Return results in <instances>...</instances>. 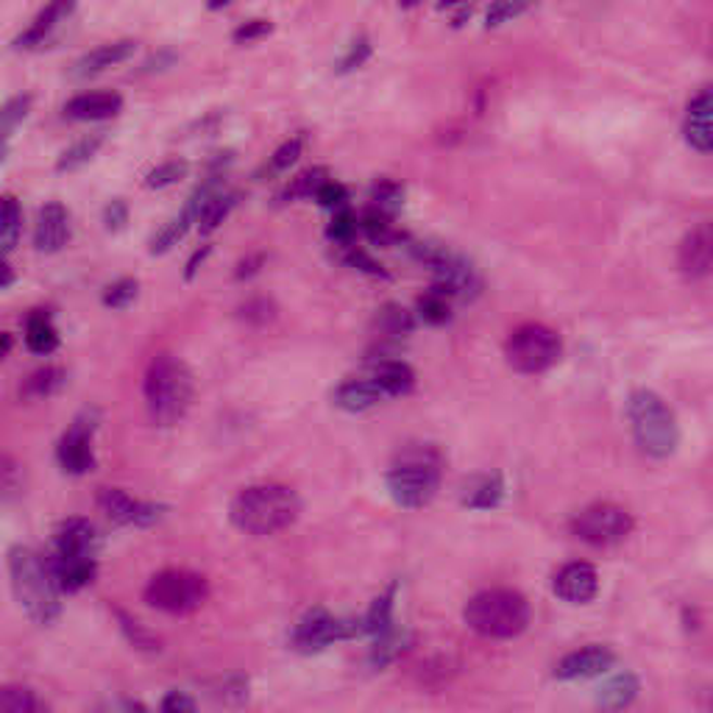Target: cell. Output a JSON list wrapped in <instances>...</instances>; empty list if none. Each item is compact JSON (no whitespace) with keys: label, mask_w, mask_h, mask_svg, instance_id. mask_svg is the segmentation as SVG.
<instances>
[{"label":"cell","mask_w":713,"mask_h":713,"mask_svg":"<svg viewBox=\"0 0 713 713\" xmlns=\"http://www.w3.org/2000/svg\"><path fill=\"white\" fill-rule=\"evenodd\" d=\"M213 697L220 700L224 705H240L249 700V677L243 675H229L213 686Z\"/></svg>","instance_id":"obj_47"},{"label":"cell","mask_w":713,"mask_h":713,"mask_svg":"<svg viewBox=\"0 0 713 713\" xmlns=\"http://www.w3.org/2000/svg\"><path fill=\"white\" fill-rule=\"evenodd\" d=\"M341 259H343V265H348V268H354V270H360V273H368V277H382V279L391 277V273L385 270V265L377 263V259H373L368 251L357 249L354 243L343 245Z\"/></svg>","instance_id":"obj_46"},{"label":"cell","mask_w":713,"mask_h":713,"mask_svg":"<svg viewBox=\"0 0 713 713\" xmlns=\"http://www.w3.org/2000/svg\"><path fill=\"white\" fill-rule=\"evenodd\" d=\"M67 385V371L62 366H46L39 368V371H34L31 377H26V382H23V387H20V393L26 398H48V396H56L62 387Z\"/></svg>","instance_id":"obj_33"},{"label":"cell","mask_w":713,"mask_h":713,"mask_svg":"<svg viewBox=\"0 0 713 713\" xmlns=\"http://www.w3.org/2000/svg\"><path fill=\"white\" fill-rule=\"evenodd\" d=\"M137 296H140V282L126 277L117 279V282H112L110 288L103 290V304L110 309H126L137 302Z\"/></svg>","instance_id":"obj_44"},{"label":"cell","mask_w":713,"mask_h":713,"mask_svg":"<svg viewBox=\"0 0 713 713\" xmlns=\"http://www.w3.org/2000/svg\"><path fill=\"white\" fill-rule=\"evenodd\" d=\"M368 199H371V209L387 215V218H396V213L405 204V187L396 179H377Z\"/></svg>","instance_id":"obj_37"},{"label":"cell","mask_w":713,"mask_h":713,"mask_svg":"<svg viewBox=\"0 0 713 713\" xmlns=\"http://www.w3.org/2000/svg\"><path fill=\"white\" fill-rule=\"evenodd\" d=\"M190 174V162L187 160H167L156 165L149 176H145V187L149 190H165V187L179 184Z\"/></svg>","instance_id":"obj_43"},{"label":"cell","mask_w":713,"mask_h":713,"mask_svg":"<svg viewBox=\"0 0 713 713\" xmlns=\"http://www.w3.org/2000/svg\"><path fill=\"white\" fill-rule=\"evenodd\" d=\"M524 12H530V7H524V3H494L488 14H485V28L505 26V23H510V20H515Z\"/></svg>","instance_id":"obj_53"},{"label":"cell","mask_w":713,"mask_h":713,"mask_svg":"<svg viewBox=\"0 0 713 713\" xmlns=\"http://www.w3.org/2000/svg\"><path fill=\"white\" fill-rule=\"evenodd\" d=\"M137 51L135 39H115V42H103V46L92 48V51L84 53L81 59H76V65H73V76L76 78H92L106 73L110 67L123 65V62H129Z\"/></svg>","instance_id":"obj_18"},{"label":"cell","mask_w":713,"mask_h":713,"mask_svg":"<svg viewBox=\"0 0 713 713\" xmlns=\"http://www.w3.org/2000/svg\"><path fill=\"white\" fill-rule=\"evenodd\" d=\"M96 430H98V412L84 410L81 416H76V421L67 426L65 435L59 437L56 463L65 474L84 476L96 469V446H92Z\"/></svg>","instance_id":"obj_11"},{"label":"cell","mask_w":713,"mask_h":713,"mask_svg":"<svg viewBox=\"0 0 713 713\" xmlns=\"http://www.w3.org/2000/svg\"><path fill=\"white\" fill-rule=\"evenodd\" d=\"M368 380L380 387L385 398H398L412 393L416 387V371L407 366L405 360H396V357H377L371 366Z\"/></svg>","instance_id":"obj_23"},{"label":"cell","mask_w":713,"mask_h":713,"mask_svg":"<svg viewBox=\"0 0 713 713\" xmlns=\"http://www.w3.org/2000/svg\"><path fill=\"white\" fill-rule=\"evenodd\" d=\"M238 204H240L238 190H220L215 199L206 201L204 209H201V215H199V220H195L201 229V234H213L215 229H218V226L234 213V206Z\"/></svg>","instance_id":"obj_34"},{"label":"cell","mask_w":713,"mask_h":713,"mask_svg":"<svg viewBox=\"0 0 713 713\" xmlns=\"http://www.w3.org/2000/svg\"><path fill=\"white\" fill-rule=\"evenodd\" d=\"M371 39L366 37V34H360L357 39H352V46L346 48V53H343V59L338 62V73L341 76H346V73H354L360 71L362 65H366L368 59H371Z\"/></svg>","instance_id":"obj_48"},{"label":"cell","mask_w":713,"mask_h":713,"mask_svg":"<svg viewBox=\"0 0 713 713\" xmlns=\"http://www.w3.org/2000/svg\"><path fill=\"white\" fill-rule=\"evenodd\" d=\"M441 474H444V457L435 446H407L405 451H398V457L387 469V494L398 508L421 510L437 496Z\"/></svg>","instance_id":"obj_3"},{"label":"cell","mask_w":713,"mask_h":713,"mask_svg":"<svg viewBox=\"0 0 713 713\" xmlns=\"http://www.w3.org/2000/svg\"><path fill=\"white\" fill-rule=\"evenodd\" d=\"M142 597L156 611L170 613V616H187V613L204 608V602L209 599V583L204 574L190 572V569H165L149 580Z\"/></svg>","instance_id":"obj_7"},{"label":"cell","mask_w":713,"mask_h":713,"mask_svg":"<svg viewBox=\"0 0 713 713\" xmlns=\"http://www.w3.org/2000/svg\"><path fill=\"white\" fill-rule=\"evenodd\" d=\"M240 318H243L245 323H251V327H268V323L277 318V304L265 296L249 298V302L240 307Z\"/></svg>","instance_id":"obj_50"},{"label":"cell","mask_w":713,"mask_h":713,"mask_svg":"<svg viewBox=\"0 0 713 713\" xmlns=\"http://www.w3.org/2000/svg\"><path fill=\"white\" fill-rule=\"evenodd\" d=\"M123 110V96L112 90H96V92H81V96L71 98L65 103L62 115L67 120L76 123H96V120H110L117 117Z\"/></svg>","instance_id":"obj_17"},{"label":"cell","mask_w":713,"mask_h":713,"mask_svg":"<svg viewBox=\"0 0 713 713\" xmlns=\"http://www.w3.org/2000/svg\"><path fill=\"white\" fill-rule=\"evenodd\" d=\"M195 224V218L187 209H181V215H176V218L167 220L165 226H162L160 232L151 238L149 243V251L151 254H167V251L174 249V245H179L181 240H184V234L190 232V226Z\"/></svg>","instance_id":"obj_39"},{"label":"cell","mask_w":713,"mask_h":713,"mask_svg":"<svg viewBox=\"0 0 713 713\" xmlns=\"http://www.w3.org/2000/svg\"><path fill=\"white\" fill-rule=\"evenodd\" d=\"M357 215L348 209V206H343V209H338L332 218V224L327 226V238L332 240L334 245H352L354 243V234H357Z\"/></svg>","instance_id":"obj_45"},{"label":"cell","mask_w":713,"mask_h":713,"mask_svg":"<svg viewBox=\"0 0 713 713\" xmlns=\"http://www.w3.org/2000/svg\"><path fill=\"white\" fill-rule=\"evenodd\" d=\"M638 691H641V683L633 672H622V675L611 677L608 683H602V688L597 691V705L608 713L624 711L636 702Z\"/></svg>","instance_id":"obj_27"},{"label":"cell","mask_w":713,"mask_h":713,"mask_svg":"<svg viewBox=\"0 0 713 713\" xmlns=\"http://www.w3.org/2000/svg\"><path fill=\"white\" fill-rule=\"evenodd\" d=\"M501 499H505V480H501V474H485L466 488L463 505L471 510H494L499 508Z\"/></svg>","instance_id":"obj_30"},{"label":"cell","mask_w":713,"mask_h":713,"mask_svg":"<svg viewBox=\"0 0 713 713\" xmlns=\"http://www.w3.org/2000/svg\"><path fill=\"white\" fill-rule=\"evenodd\" d=\"M101 535L96 524L87 519H65L53 533V552L78 555V558H96Z\"/></svg>","instance_id":"obj_20"},{"label":"cell","mask_w":713,"mask_h":713,"mask_svg":"<svg viewBox=\"0 0 713 713\" xmlns=\"http://www.w3.org/2000/svg\"><path fill=\"white\" fill-rule=\"evenodd\" d=\"M7 156H9V142L0 140V162L7 160Z\"/></svg>","instance_id":"obj_63"},{"label":"cell","mask_w":713,"mask_h":713,"mask_svg":"<svg viewBox=\"0 0 713 713\" xmlns=\"http://www.w3.org/2000/svg\"><path fill=\"white\" fill-rule=\"evenodd\" d=\"M23 232V206L14 195H0V259L17 245Z\"/></svg>","instance_id":"obj_31"},{"label":"cell","mask_w":713,"mask_h":713,"mask_svg":"<svg viewBox=\"0 0 713 713\" xmlns=\"http://www.w3.org/2000/svg\"><path fill=\"white\" fill-rule=\"evenodd\" d=\"M471 12H474V9L471 7H460V9H451V26L455 28H460L466 23V20L471 17Z\"/></svg>","instance_id":"obj_61"},{"label":"cell","mask_w":713,"mask_h":713,"mask_svg":"<svg viewBox=\"0 0 713 713\" xmlns=\"http://www.w3.org/2000/svg\"><path fill=\"white\" fill-rule=\"evenodd\" d=\"M103 140H106L103 131H98V135L81 137V140L73 142L71 149H65L62 154H59V160H56L59 174H73V170H81L84 165H90V162L96 160L98 151H101Z\"/></svg>","instance_id":"obj_32"},{"label":"cell","mask_w":713,"mask_h":713,"mask_svg":"<svg viewBox=\"0 0 713 713\" xmlns=\"http://www.w3.org/2000/svg\"><path fill=\"white\" fill-rule=\"evenodd\" d=\"M263 265H265V254H251V257L240 259V263H238V270H234V279H240V282H243V279L257 277L259 270H263Z\"/></svg>","instance_id":"obj_57"},{"label":"cell","mask_w":713,"mask_h":713,"mask_svg":"<svg viewBox=\"0 0 713 713\" xmlns=\"http://www.w3.org/2000/svg\"><path fill=\"white\" fill-rule=\"evenodd\" d=\"M160 713H195V700L190 695H184V691H170V695H165V700H162Z\"/></svg>","instance_id":"obj_55"},{"label":"cell","mask_w":713,"mask_h":713,"mask_svg":"<svg viewBox=\"0 0 713 713\" xmlns=\"http://www.w3.org/2000/svg\"><path fill=\"white\" fill-rule=\"evenodd\" d=\"M98 508L106 513V519L120 524V527H154L156 521L165 515V505L156 501L135 499L120 488H101L98 491Z\"/></svg>","instance_id":"obj_12"},{"label":"cell","mask_w":713,"mask_h":713,"mask_svg":"<svg viewBox=\"0 0 713 713\" xmlns=\"http://www.w3.org/2000/svg\"><path fill=\"white\" fill-rule=\"evenodd\" d=\"M9 352H12V334L0 332V360H3Z\"/></svg>","instance_id":"obj_62"},{"label":"cell","mask_w":713,"mask_h":713,"mask_svg":"<svg viewBox=\"0 0 713 713\" xmlns=\"http://www.w3.org/2000/svg\"><path fill=\"white\" fill-rule=\"evenodd\" d=\"M329 181L327 167H307L296 179H290V184L284 187L282 201H298V199H316V193Z\"/></svg>","instance_id":"obj_40"},{"label":"cell","mask_w":713,"mask_h":713,"mask_svg":"<svg viewBox=\"0 0 713 713\" xmlns=\"http://www.w3.org/2000/svg\"><path fill=\"white\" fill-rule=\"evenodd\" d=\"M176 53L174 51H160L156 53V56H151L149 62H145V65H142V71L140 73H160V71H167V67L174 65L176 62Z\"/></svg>","instance_id":"obj_58"},{"label":"cell","mask_w":713,"mask_h":713,"mask_svg":"<svg viewBox=\"0 0 713 713\" xmlns=\"http://www.w3.org/2000/svg\"><path fill=\"white\" fill-rule=\"evenodd\" d=\"M73 12H76V3H51V7H46L31 20V26H28L26 31H20L17 37L12 39V48L14 51H34V48L46 46L51 34L56 31L62 23H67V17H71Z\"/></svg>","instance_id":"obj_21"},{"label":"cell","mask_w":713,"mask_h":713,"mask_svg":"<svg viewBox=\"0 0 713 713\" xmlns=\"http://www.w3.org/2000/svg\"><path fill=\"white\" fill-rule=\"evenodd\" d=\"M117 619H120V627H123V633H126V638H129L131 647L149 649V652H160V638H156L151 631H145V627H142L137 619L126 616L123 611H117Z\"/></svg>","instance_id":"obj_49"},{"label":"cell","mask_w":713,"mask_h":713,"mask_svg":"<svg viewBox=\"0 0 713 713\" xmlns=\"http://www.w3.org/2000/svg\"><path fill=\"white\" fill-rule=\"evenodd\" d=\"M382 391L373 385L371 380H346L341 385L334 387L332 393V405L343 412H368L382 402Z\"/></svg>","instance_id":"obj_24"},{"label":"cell","mask_w":713,"mask_h":713,"mask_svg":"<svg viewBox=\"0 0 713 713\" xmlns=\"http://www.w3.org/2000/svg\"><path fill=\"white\" fill-rule=\"evenodd\" d=\"M357 226H360L362 234H366L373 245H385V249H391V245L405 243L407 240L405 234H398V229L393 226V218L377 213V209H371V206H368V213L357 220Z\"/></svg>","instance_id":"obj_35"},{"label":"cell","mask_w":713,"mask_h":713,"mask_svg":"<svg viewBox=\"0 0 713 713\" xmlns=\"http://www.w3.org/2000/svg\"><path fill=\"white\" fill-rule=\"evenodd\" d=\"M316 201L321 206H327V209H334V213H338V209H343V206L348 204V190L341 184V181L329 179L316 193Z\"/></svg>","instance_id":"obj_54"},{"label":"cell","mask_w":713,"mask_h":713,"mask_svg":"<svg viewBox=\"0 0 713 713\" xmlns=\"http://www.w3.org/2000/svg\"><path fill=\"white\" fill-rule=\"evenodd\" d=\"M711 90H700L691 101H688L686 110V123H683V135L686 142L700 154H711L713 149V129H711Z\"/></svg>","instance_id":"obj_22"},{"label":"cell","mask_w":713,"mask_h":713,"mask_svg":"<svg viewBox=\"0 0 713 713\" xmlns=\"http://www.w3.org/2000/svg\"><path fill=\"white\" fill-rule=\"evenodd\" d=\"M73 226H71V213H67L65 204L59 201H48L37 215V224H34V249L39 254H59L71 243Z\"/></svg>","instance_id":"obj_14"},{"label":"cell","mask_w":713,"mask_h":713,"mask_svg":"<svg viewBox=\"0 0 713 713\" xmlns=\"http://www.w3.org/2000/svg\"><path fill=\"white\" fill-rule=\"evenodd\" d=\"M418 318L430 327H444V323L451 321V302L444 296V293H437L435 288H430L424 296L418 298L416 304Z\"/></svg>","instance_id":"obj_42"},{"label":"cell","mask_w":713,"mask_h":713,"mask_svg":"<svg viewBox=\"0 0 713 713\" xmlns=\"http://www.w3.org/2000/svg\"><path fill=\"white\" fill-rule=\"evenodd\" d=\"M9 580L12 594L28 619L39 627H48L62 613V591L53 583L48 558L31 547L9 549Z\"/></svg>","instance_id":"obj_2"},{"label":"cell","mask_w":713,"mask_h":713,"mask_svg":"<svg viewBox=\"0 0 713 713\" xmlns=\"http://www.w3.org/2000/svg\"><path fill=\"white\" fill-rule=\"evenodd\" d=\"M213 254V245H201V249L193 251V257L187 259V268H184V279H193L195 273L201 270V265L206 263V257Z\"/></svg>","instance_id":"obj_59"},{"label":"cell","mask_w":713,"mask_h":713,"mask_svg":"<svg viewBox=\"0 0 713 713\" xmlns=\"http://www.w3.org/2000/svg\"><path fill=\"white\" fill-rule=\"evenodd\" d=\"M396 594L398 583H391L380 597L373 599L371 608L366 611V616L360 619V631L362 636H380L382 631L393 627V608H396Z\"/></svg>","instance_id":"obj_29"},{"label":"cell","mask_w":713,"mask_h":713,"mask_svg":"<svg viewBox=\"0 0 713 713\" xmlns=\"http://www.w3.org/2000/svg\"><path fill=\"white\" fill-rule=\"evenodd\" d=\"M98 713H151L149 708L142 705L140 700H131V697H115V700H106Z\"/></svg>","instance_id":"obj_56"},{"label":"cell","mask_w":713,"mask_h":713,"mask_svg":"<svg viewBox=\"0 0 713 713\" xmlns=\"http://www.w3.org/2000/svg\"><path fill=\"white\" fill-rule=\"evenodd\" d=\"M302 513L296 491L279 482H259L240 491L229 505V519L245 535H277L293 527Z\"/></svg>","instance_id":"obj_1"},{"label":"cell","mask_w":713,"mask_h":713,"mask_svg":"<svg viewBox=\"0 0 713 713\" xmlns=\"http://www.w3.org/2000/svg\"><path fill=\"white\" fill-rule=\"evenodd\" d=\"M34 106L31 92H17L7 103H0V140H9L20 123L26 120Z\"/></svg>","instance_id":"obj_41"},{"label":"cell","mask_w":713,"mask_h":713,"mask_svg":"<svg viewBox=\"0 0 713 713\" xmlns=\"http://www.w3.org/2000/svg\"><path fill=\"white\" fill-rule=\"evenodd\" d=\"M616 663V652L604 644H588L583 649H574L565 658H560L555 666V677L563 683L588 680V677L604 675Z\"/></svg>","instance_id":"obj_13"},{"label":"cell","mask_w":713,"mask_h":713,"mask_svg":"<svg viewBox=\"0 0 713 713\" xmlns=\"http://www.w3.org/2000/svg\"><path fill=\"white\" fill-rule=\"evenodd\" d=\"M677 263H680L683 273L691 279H702L711 273V265H713L711 226L700 224L697 229H691V232L680 240Z\"/></svg>","instance_id":"obj_19"},{"label":"cell","mask_w":713,"mask_h":713,"mask_svg":"<svg viewBox=\"0 0 713 713\" xmlns=\"http://www.w3.org/2000/svg\"><path fill=\"white\" fill-rule=\"evenodd\" d=\"M302 151H304V135H293L290 140H284L282 145H279V149L268 156V162H265L263 170H259L257 176L259 179H265V176L273 179V176H279V174H288L290 167L298 162Z\"/></svg>","instance_id":"obj_38"},{"label":"cell","mask_w":713,"mask_h":713,"mask_svg":"<svg viewBox=\"0 0 713 713\" xmlns=\"http://www.w3.org/2000/svg\"><path fill=\"white\" fill-rule=\"evenodd\" d=\"M463 619L476 636L508 641L527 631L530 602L513 588H488L466 602Z\"/></svg>","instance_id":"obj_6"},{"label":"cell","mask_w":713,"mask_h":713,"mask_svg":"<svg viewBox=\"0 0 713 713\" xmlns=\"http://www.w3.org/2000/svg\"><path fill=\"white\" fill-rule=\"evenodd\" d=\"M505 357L508 366L519 373H544L555 368L563 357V341L547 323H521L513 329L505 343Z\"/></svg>","instance_id":"obj_8"},{"label":"cell","mask_w":713,"mask_h":713,"mask_svg":"<svg viewBox=\"0 0 713 713\" xmlns=\"http://www.w3.org/2000/svg\"><path fill=\"white\" fill-rule=\"evenodd\" d=\"M627 418H631L636 446L652 460H666L680 446V424L672 407L655 391H633L627 398Z\"/></svg>","instance_id":"obj_5"},{"label":"cell","mask_w":713,"mask_h":713,"mask_svg":"<svg viewBox=\"0 0 713 713\" xmlns=\"http://www.w3.org/2000/svg\"><path fill=\"white\" fill-rule=\"evenodd\" d=\"M410 647H412L410 631L393 624V627L382 631L380 636H373L371 649H368V663H371V669H385L391 666V663H396Z\"/></svg>","instance_id":"obj_25"},{"label":"cell","mask_w":713,"mask_h":713,"mask_svg":"<svg viewBox=\"0 0 713 713\" xmlns=\"http://www.w3.org/2000/svg\"><path fill=\"white\" fill-rule=\"evenodd\" d=\"M412 329H416V318H412V313H407L402 304H385V307L377 309V316H373V332L380 338V348H385L387 343H398L402 338H407Z\"/></svg>","instance_id":"obj_26"},{"label":"cell","mask_w":713,"mask_h":713,"mask_svg":"<svg viewBox=\"0 0 713 713\" xmlns=\"http://www.w3.org/2000/svg\"><path fill=\"white\" fill-rule=\"evenodd\" d=\"M572 535L591 547H613L633 533V513L616 501H594L572 519Z\"/></svg>","instance_id":"obj_9"},{"label":"cell","mask_w":713,"mask_h":713,"mask_svg":"<svg viewBox=\"0 0 713 713\" xmlns=\"http://www.w3.org/2000/svg\"><path fill=\"white\" fill-rule=\"evenodd\" d=\"M273 31V23L270 20H245V23H240L238 28L232 31V39L238 42V46H245V42H257V39L268 37V34Z\"/></svg>","instance_id":"obj_51"},{"label":"cell","mask_w":713,"mask_h":713,"mask_svg":"<svg viewBox=\"0 0 713 713\" xmlns=\"http://www.w3.org/2000/svg\"><path fill=\"white\" fill-rule=\"evenodd\" d=\"M48 558V569L53 574V583L62 594H76L96 580L98 560L96 558H78V555H59L51 552Z\"/></svg>","instance_id":"obj_16"},{"label":"cell","mask_w":713,"mask_h":713,"mask_svg":"<svg viewBox=\"0 0 713 713\" xmlns=\"http://www.w3.org/2000/svg\"><path fill=\"white\" fill-rule=\"evenodd\" d=\"M129 224V204L123 199H112L110 204L103 206V229L106 232H123Z\"/></svg>","instance_id":"obj_52"},{"label":"cell","mask_w":713,"mask_h":713,"mask_svg":"<svg viewBox=\"0 0 713 713\" xmlns=\"http://www.w3.org/2000/svg\"><path fill=\"white\" fill-rule=\"evenodd\" d=\"M360 636V619H343L323 611V608H313L298 619V624L290 633V649H296L302 655H316L332 644Z\"/></svg>","instance_id":"obj_10"},{"label":"cell","mask_w":713,"mask_h":713,"mask_svg":"<svg viewBox=\"0 0 713 713\" xmlns=\"http://www.w3.org/2000/svg\"><path fill=\"white\" fill-rule=\"evenodd\" d=\"M0 713H48L46 702L28 686H0Z\"/></svg>","instance_id":"obj_36"},{"label":"cell","mask_w":713,"mask_h":713,"mask_svg":"<svg viewBox=\"0 0 713 713\" xmlns=\"http://www.w3.org/2000/svg\"><path fill=\"white\" fill-rule=\"evenodd\" d=\"M14 284V268L7 263V259H0V290H7Z\"/></svg>","instance_id":"obj_60"},{"label":"cell","mask_w":713,"mask_h":713,"mask_svg":"<svg viewBox=\"0 0 713 713\" xmlns=\"http://www.w3.org/2000/svg\"><path fill=\"white\" fill-rule=\"evenodd\" d=\"M26 346L31 354L48 357L59 348V329L53 323L51 313L46 309H34L26 321Z\"/></svg>","instance_id":"obj_28"},{"label":"cell","mask_w":713,"mask_h":713,"mask_svg":"<svg viewBox=\"0 0 713 713\" xmlns=\"http://www.w3.org/2000/svg\"><path fill=\"white\" fill-rule=\"evenodd\" d=\"M145 407L156 426H176L193 405V371L174 354H156L145 371Z\"/></svg>","instance_id":"obj_4"},{"label":"cell","mask_w":713,"mask_h":713,"mask_svg":"<svg viewBox=\"0 0 713 713\" xmlns=\"http://www.w3.org/2000/svg\"><path fill=\"white\" fill-rule=\"evenodd\" d=\"M552 591L569 604H588L599 594V574L591 563H565L552 580Z\"/></svg>","instance_id":"obj_15"}]
</instances>
